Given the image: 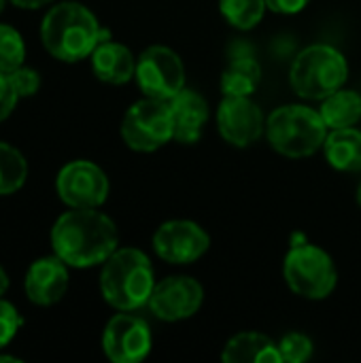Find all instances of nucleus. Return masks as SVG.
Instances as JSON below:
<instances>
[{"label": "nucleus", "instance_id": "obj_1", "mask_svg": "<svg viewBox=\"0 0 361 363\" xmlns=\"http://www.w3.org/2000/svg\"><path fill=\"white\" fill-rule=\"evenodd\" d=\"M53 253L70 268L102 266L119 249L115 221L98 208H70L62 213L49 234Z\"/></svg>", "mask_w": 361, "mask_h": 363}, {"label": "nucleus", "instance_id": "obj_2", "mask_svg": "<svg viewBox=\"0 0 361 363\" xmlns=\"http://www.w3.org/2000/svg\"><path fill=\"white\" fill-rule=\"evenodd\" d=\"M109 38H113L111 30L102 28L98 17L77 0L53 4L40 21V43L57 62L74 64L87 60Z\"/></svg>", "mask_w": 361, "mask_h": 363}, {"label": "nucleus", "instance_id": "obj_3", "mask_svg": "<svg viewBox=\"0 0 361 363\" xmlns=\"http://www.w3.org/2000/svg\"><path fill=\"white\" fill-rule=\"evenodd\" d=\"M155 287L153 264L147 253L134 247H119L100 270V294L104 302L123 313L149 304Z\"/></svg>", "mask_w": 361, "mask_h": 363}, {"label": "nucleus", "instance_id": "obj_4", "mask_svg": "<svg viewBox=\"0 0 361 363\" xmlns=\"http://www.w3.org/2000/svg\"><path fill=\"white\" fill-rule=\"evenodd\" d=\"M266 138L277 153L300 160L323 149L328 125L321 113L306 104H283L268 115Z\"/></svg>", "mask_w": 361, "mask_h": 363}, {"label": "nucleus", "instance_id": "obj_5", "mask_svg": "<svg viewBox=\"0 0 361 363\" xmlns=\"http://www.w3.org/2000/svg\"><path fill=\"white\" fill-rule=\"evenodd\" d=\"M349 79V62L332 45H309L302 49L289 70L294 91L304 100H323L338 91Z\"/></svg>", "mask_w": 361, "mask_h": 363}, {"label": "nucleus", "instance_id": "obj_6", "mask_svg": "<svg viewBox=\"0 0 361 363\" xmlns=\"http://www.w3.org/2000/svg\"><path fill=\"white\" fill-rule=\"evenodd\" d=\"M283 279L287 287L304 300H326L338 285V270L332 255L309 242H294L283 259Z\"/></svg>", "mask_w": 361, "mask_h": 363}, {"label": "nucleus", "instance_id": "obj_7", "mask_svg": "<svg viewBox=\"0 0 361 363\" xmlns=\"http://www.w3.org/2000/svg\"><path fill=\"white\" fill-rule=\"evenodd\" d=\"M121 138L126 147L138 153H153L172 140V119L166 100L143 98L134 102L121 119Z\"/></svg>", "mask_w": 361, "mask_h": 363}, {"label": "nucleus", "instance_id": "obj_8", "mask_svg": "<svg viewBox=\"0 0 361 363\" xmlns=\"http://www.w3.org/2000/svg\"><path fill=\"white\" fill-rule=\"evenodd\" d=\"M134 81L143 96L168 102L185 87L183 60L166 45H151L136 57Z\"/></svg>", "mask_w": 361, "mask_h": 363}, {"label": "nucleus", "instance_id": "obj_9", "mask_svg": "<svg viewBox=\"0 0 361 363\" xmlns=\"http://www.w3.org/2000/svg\"><path fill=\"white\" fill-rule=\"evenodd\" d=\"M109 191L106 172L89 160H72L55 177V194L68 208H100Z\"/></svg>", "mask_w": 361, "mask_h": 363}, {"label": "nucleus", "instance_id": "obj_10", "mask_svg": "<svg viewBox=\"0 0 361 363\" xmlns=\"http://www.w3.org/2000/svg\"><path fill=\"white\" fill-rule=\"evenodd\" d=\"M153 347V334L145 319L119 311L102 332V351L113 363H140Z\"/></svg>", "mask_w": 361, "mask_h": 363}, {"label": "nucleus", "instance_id": "obj_11", "mask_svg": "<svg viewBox=\"0 0 361 363\" xmlns=\"http://www.w3.org/2000/svg\"><path fill=\"white\" fill-rule=\"evenodd\" d=\"M153 251L160 259L174 266H185L198 262L211 247V236L206 230L189 219L164 221L153 234Z\"/></svg>", "mask_w": 361, "mask_h": 363}, {"label": "nucleus", "instance_id": "obj_12", "mask_svg": "<svg viewBox=\"0 0 361 363\" xmlns=\"http://www.w3.org/2000/svg\"><path fill=\"white\" fill-rule=\"evenodd\" d=\"M204 302V287L194 277L177 274L155 283L149 298V311L166 323H177L194 317Z\"/></svg>", "mask_w": 361, "mask_h": 363}, {"label": "nucleus", "instance_id": "obj_13", "mask_svg": "<svg viewBox=\"0 0 361 363\" xmlns=\"http://www.w3.org/2000/svg\"><path fill=\"white\" fill-rule=\"evenodd\" d=\"M217 130L228 145L245 149L266 132V119L251 96H223L217 108Z\"/></svg>", "mask_w": 361, "mask_h": 363}, {"label": "nucleus", "instance_id": "obj_14", "mask_svg": "<svg viewBox=\"0 0 361 363\" xmlns=\"http://www.w3.org/2000/svg\"><path fill=\"white\" fill-rule=\"evenodd\" d=\"M68 268L70 266L55 253L34 259L23 277L26 298L34 306H53L62 302L70 285Z\"/></svg>", "mask_w": 361, "mask_h": 363}, {"label": "nucleus", "instance_id": "obj_15", "mask_svg": "<svg viewBox=\"0 0 361 363\" xmlns=\"http://www.w3.org/2000/svg\"><path fill=\"white\" fill-rule=\"evenodd\" d=\"M168 108L172 119V140L181 145H196L209 121L206 98L196 89L183 87L168 100Z\"/></svg>", "mask_w": 361, "mask_h": 363}, {"label": "nucleus", "instance_id": "obj_16", "mask_svg": "<svg viewBox=\"0 0 361 363\" xmlns=\"http://www.w3.org/2000/svg\"><path fill=\"white\" fill-rule=\"evenodd\" d=\"M96 79L109 85H126L136 74V57L130 47L109 38L102 40L89 55Z\"/></svg>", "mask_w": 361, "mask_h": 363}, {"label": "nucleus", "instance_id": "obj_17", "mask_svg": "<svg viewBox=\"0 0 361 363\" xmlns=\"http://www.w3.org/2000/svg\"><path fill=\"white\" fill-rule=\"evenodd\" d=\"M223 363H283L279 353V342L262 332H240L232 336L223 351Z\"/></svg>", "mask_w": 361, "mask_h": 363}, {"label": "nucleus", "instance_id": "obj_18", "mask_svg": "<svg viewBox=\"0 0 361 363\" xmlns=\"http://www.w3.org/2000/svg\"><path fill=\"white\" fill-rule=\"evenodd\" d=\"M328 164L340 172H361V130L340 128L330 130L323 143Z\"/></svg>", "mask_w": 361, "mask_h": 363}, {"label": "nucleus", "instance_id": "obj_19", "mask_svg": "<svg viewBox=\"0 0 361 363\" xmlns=\"http://www.w3.org/2000/svg\"><path fill=\"white\" fill-rule=\"evenodd\" d=\"M262 79V68L253 55H236L221 72L223 96H253Z\"/></svg>", "mask_w": 361, "mask_h": 363}, {"label": "nucleus", "instance_id": "obj_20", "mask_svg": "<svg viewBox=\"0 0 361 363\" xmlns=\"http://www.w3.org/2000/svg\"><path fill=\"white\" fill-rule=\"evenodd\" d=\"M319 113L328 130L351 128L361 119V96L355 89H338L321 100Z\"/></svg>", "mask_w": 361, "mask_h": 363}, {"label": "nucleus", "instance_id": "obj_21", "mask_svg": "<svg viewBox=\"0 0 361 363\" xmlns=\"http://www.w3.org/2000/svg\"><path fill=\"white\" fill-rule=\"evenodd\" d=\"M28 181V160L11 143L0 140V198L17 194Z\"/></svg>", "mask_w": 361, "mask_h": 363}, {"label": "nucleus", "instance_id": "obj_22", "mask_svg": "<svg viewBox=\"0 0 361 363\" xmlns=\"http://www.w3.org/2000/svg\"><path fill=\"white\" fill-rule=\"evenodd\" d=\"M266 0H219V13L236 30H253L266 13Z\"/></svg>", "mask_w": 361, "mask_h": 363}, {"label": "nucleus", "instance_id": "obj_23", "mask_svg": "<svg viewBox=\"0 0 361 363\" xmlns=\"http://www.w3.org/2000/svg\"><path fill=\"white\" fill-rule=\"evenodd\" d=\"M26 60V43L11 23H0V72L19 68Z\"/></svg>", "mask_w": 361, "mask_h": 363}, {"label": "nucleus", "instance_id": "obj_24", "mask_svg": "<svg viewBox=\"0 0 361 363\" xmlns=\"http://www.w3.org/2000/svg\"><path fill=\"white\" fill-rule=\"evenodd\" d=\"M313 340L306 334L289 332L279 342V353L283 363H302L313 357Z\"/></svg>", "mask_w": 361, "mask_h": 363}, {"label": "nucleus", "instance_id": "obj_25", "mask_svg": "<svg viewBox=\"0 0 361 363\" xmlns=\"http://www.w3.org/2000/svg\"><path fill=\"white\" fill-rule=\"evenodd\" d=\"M21 313L4 298H0V351L11 345V340L17 336V332L23 325Z\"/></svg>", "mask_w": 361, "mask_h": 363}, {"label": "nucleus", "instance_id": "obj_26", "mask_svg": "<svg viewBox=\"0 0 361 363\" xmlns=\"http://www.w3.org/2000/svg\"><path fill=\"white\" fill-rule=\"evenodd\" d=\"M9 77H11L19 98H32L40 89V72L36 68H32V66L21 64L19 68L11 70Z\"/></svg>", "mask_w": 361, "mask_h": 363}, {"label": "nucleus", "instance_id": "obj_27", "mask_svg": "<svg viewBox=\"0 0 361 363\" xmlns=\"http://www.w3.org/2000/svg\"><path fill=\"white\" fill-rule=\"evenodd\" d=\"M19 100L21 98H19L17 89H15L9 72H0V123L6 121L13 115Z\"/></svg>", "mask_w": 361, "mask_h": 363}, {"label": "nucleus", "instance_id": "obj_28", "mask_svg": "<svg viewBox=\"0 0 361 363\" xmlns=\"http://www.w3.org/2000/svg\"><path fill=\"white\" fill-rule=\"evenodd\" d=\"M311 0H266L268 9L281 15H296L309 6Z\"/></svg>", "mask_w": 361, "mask_h": 363}, {"label": "nucleus", "instance_id": "obj_29", "mask_svg": "<svg viewBox=\"0 0 361 363\" xmlns=\"http://www.w3.org/2000/svg\"><path fill=\"white\" fill-rule=\"evenodd\" d=\"M11 4H15L17 9H26V11H36L43 9L47 4H51L53 0H9Z\"/></svg>", "mask_w": 361, "mask_h": 363}, {"label": "nucleus", "instance_id": "obj_30", "mask_svg": "<svg viewBox=\"0 0 361 363\" xmlns=\"http://www.w3.org/2000/svg\"><path fill=\"white\" fill-rule=\"evenodd\" d=\"M9 285H11V281H9V274H6V270L0 266V298L6 294V289H9Z\"/></svg>", "mask_w": 361, "mask_h": 363}, {"label": "nucleus", "instance_id": "obj_31", "mask_svg": "<svg viewBox=\"0 0 361 363\" xmlns=\"http://www.w3.org/2000/svg\"><path fill=\"white\" fill-rule=\"evenodd\" d=\"M6 362V363H21V359L19 357H15V355H2L0 353V363Z\"/></svg>", "mask_w": 361, "mask_h": 363}, {"label": "nucleus", "instance_id": "obj_32", "mask_svg": "<svg viewBox=\"0 0 361 363\" xmlns=\"http://www.w3.org/2000/svg\"><path fill=\"white\" fill-rule=\"evenodd\" d=\"M355 200H357V204L361 206V181H360V185H357V194H355Z\"/></svg>", "mask_w": 361, "mask_h": 363}, {"label": "nucleus", "instance_id": "obj_33", "mask_svg": "<svg viewBox=\"0 0 361 363\" xmlns=\"http://www.w3.org/2000/svg\"><path fill=\"white\" fill-rule=\"evenodd\" d=\"M6 2H9V0H0V13L4 11V6H6Z\"/></svg>", "mask_w": 361, "mask_h": 363}]
</instances>
